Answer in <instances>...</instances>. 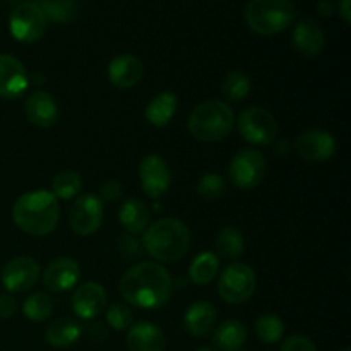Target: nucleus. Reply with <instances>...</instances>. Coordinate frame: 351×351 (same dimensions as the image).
<instances>
[{
    "label": "nucleus",
    "instance_id": "obj_24",
    "mask_svg": "<svg viewBox=\"0 0 351 351\" xmlns=\"http://www.w3.org/2000/svg\"><path fill=\"white\" fill-rule=\"evenodd\" d=\"M45 338L55 348H69L81 338V328L71 319H57L48 326Z\"/></svg>",
    "mask_w": 351,
    "mask_h": 351
},
{
    "label": "nucleus",
    "instance_id": "obj_26",
    "mask_svg": "<svg viewBox=\"0 0 351 351\" xmlns=\"http://www.w3.org/2000/svg\"><path fill=\"white\" fill-rule=\"evenodd\" d=\"M216 252L226 259H237L245 250V239H243L242 232L235 226H225L221 232L216 235L215 240Z\"/></svg>",
    "mask_w": 351,
    "mask_h": 351
},
{
    "label": "nucleus",
    "instance_id": "obj_36",
    "mask_svg": "<svg viewBox=\"0 0 351 351\" xmlns=\"http://www.w3.org/2000/svg\"><path fill=\"white\" fill-rule=\"evenodd\" d=\"M123 195V185L119 180H108L101 187V197L106 202L119 201Z\"/></svg>",
    "mask_w": 351,
    "mask_h": 351
},
{
    "label": "nucleus",
    "instance_id": "obj_41",
    "mask_svg": "<svg viewBox=\"0 0 351 351\" xmlns=\"http://www.w3.org/2000/svg\"><path fill=\"white\" fill-rule=\"evenodd\" d=\"M197 351H216V350H213V348H201V350H197Z\"/></svg>",
    "mask_w": 351,
    "mask_h": 351
},
{
    "label": "nucleus",
    "instance_id": "obj_34",
    "mask_svg": "<svg viewBox=\"0 0 351 351\" xmlns=\"http://www.w3.org/2000/svg\"><path fill=\"white\" fill-rule=\"evenodd\" d=\"M106 322L112 329L117 331H123V329L130 328L132 326V312L129 307L122 304H113L110 305L108 311H106Z\"/></svg>",
    "mask_w": 351,
    "mask_h": 351
},
{
    "label": "nucleus",
    "instance_id": "obj_42",
    "mask_svg": "<svg viewBox=\"0 0 351 351\" xmlns=\"http://www.w3.org/2000/svg\"><path fill=\"white\" fill-rule=\"evenodd\" d=\"M343 351H348V350H343Z\"/></svg>",
    "mask_w": 351,
    "mask_h": 351
},
{
    "label": "nucleus",
    "instance_id": "obj_27",
    "mask_svg": "<svg viewBox=\"0 0 351 351\" xmlns=\"http://www.w3.org/2000/svg\"><path fill=\"white\" fill-rule=\"evenodd\" d=\"M219 271V259L213 252H202L192 261L189 276L195 285H209Z\"/></svg>",
    "mask_w": 351,
    "mask_h": 351
},
{
    "label": "nucleus",
    "instance_id": "obj_35",
    "mask_svg": "<svg viewBox=\"0 0 351 351\" xmlns=\"http://www.w3.org/2000/svg\"><path fill=\"white\" fill-rule=\"evenodd\" d=\"M281 351H317L314 343L305 336H290L281 345Z\"/></svg>",
    "mask_w": 351,
    "mask_h": 351
},
{
    "label": "nucleus",
    "instance_id": "obj_25",
    "mask_svg": "<svg viewBox=\"0 0 351 351\" xmlns=\"http://www.w3.org/2000/svg\"><path fill=\"white\" fill-rule=\"evenodd\" d=\"M247 339L245 324L239 321H225L215 331L213 341L223 351H237L243 346Z\"/></svg>",
    "mask_w": 351,
    "mask_h": 351
},
{
    "label": "nucleus",
    "instance_id": "obj_14",
    "mask_svg": "<svg viewBox=\"0 0 351 351\" xmlns=\"http://www.w3.org/2000/svg\"><path fill=\"white\" fill-rule=\"evenodd\" d=\"M29 86V75L19 58L0 55V98L16 99Z\"/></svg>",
    "mask_w": 351,
    "mask_h": 351
},
{
    "label": "nucleus",
    "instance_id": "obj_4",
    "mask_svg": "<svg viewBox=\"0 0 351 351\" xmlns=\"http://www.w3.org/2000/svg\"><path fill=\"white\" fill-rule=\"evenodd\" d=\"M235 115L225 101L209 99L195 106L189 117V132L204 143H218L232 132Z\"/></svg>",
    "mask_w": 351,
    "mask_h": 351
},
{
    "label": "nucleus",
    "instance_id": "obj_32",
    "mask_svg": "<svg viewBox=\"0 0 351 351\" xmlns=\"http://www.w3.org/2000/svg\"><path fill=\"white\" fill-rule=\"evenodd\" d=\"M51 311H53V304H51V298L47 293H33L29 298H26L23 305V312L29 321L33 322H41L45 319L50 317Z\"/></svg>",
    "mask_w": 351,
    "mask_h": 351
},
{
    "label": "nucleus",
    "instance_id": "obj_9",
    "mask_svg": "<svg viewBox=\"0 0 351 351\" xmlns=\"http://www.w3.org/2000/svg\"><path fill=\"white\" fill-rule=\"evenodd\" d=\"M266 175V158L257 149H243L232 160L228 177L235 187L242 191L256 189Z\"/></svg>",
    "mask_w": 351,
    "mask_h": 351
},
{
    "label": "nucleus",
    "instance_id": "obj_13",
    "mask_svg": "<svg viewBox=\"0 0 351 351\" xmlns=\"http://www.w3.org/2000/svg\"><path fill=\"white\" fill-rule=\"evenodd\" d=\"M295 149L305 161L321 163V161L329 160L335 154L336 141L326 130H305L295 141Z\"/></svg>",
    "mask_w": 351,
    "mask_h": 351
},
{
    "label": "nucleus",
    "instance_id": "obj_33",
    "mask_svg": "<svg viewBox=\"0 0 351 351\" xmlns=\"http://www.w3.org/2000/svg\"><path fill=\"white\" fill-rule=\"evenodd\" d=\"M225 180H223L221 175L218 173H206L204 177H201L197 184V192L199 195H202L204 199H218L225 194Z\"/></svg>",
    "mask_w": 351,
    "mask_h": 351
},
{
    "label": "nucleus",
    "instance_id": "obj_17",
    "mask_svg": "<svg viewBox=\"0 0 351 351\" xmlns=\"http://www.w3.org/2000/svg\"><path fill=\"white\" fill-rule=\"evenodd\" d=\"M144 75V65L136 55H119L108 65V79L115 88L129 89L139 84Z\"/></svg>",
    "mask_w": 351,
    "mask_h": 351
},
{
    "label": "nucleus",
    "instance_id": "obj_8",
    "mask_svg": "<svg viewBox=\"0 0 351 351\" xmlns=\"http://www.w3.org/2000/svg\"><path fill=\"white\" fill-rule=\"evenodd\" d=\"M239 132L249 143L256 146H267L278 136V122L269 110L263 106H249L237 120Z\"/></svg>",
    "mask_w": 351,
    "mask_h": 351
},
{
    "label": "nucleus",
    "instance_id": "obj_29",
    "mask_svg": "<svg viewBox=\"0 0 351 351\" xmlns=\"http://www.w3.org/2000/svg\"><path fill=\"white\" fill-rule=\"evenodd\" d=\"M81 187V175L77 171L64 170L55 175L53 182H51V191H53L51 194L58 199H72L79 194Z\"/></svg>",
    "mask_w": 351,
    "mask_h": 351
},
{
    "label": "nucleus",
    "instance_id": "obj_1",
    "mask_svg": "<svg viewBox=\"0 0 351 351\" xmlns=\"http://www.w3.org/2000/svg\"><path fill=\"white\" fill-rule=\"evenodd\" d=\"M171 278L158 263H139L123 273L120 293L123 300L137 308H160L171 297Z\"/></svg>",
    "mask_w": 351,
    "mask_h": 351
},
{
    "label": "nucleus",
    "instance_id": "obj_5",
    "mask_svg": "<svg viewBox=\"0 0 351 351\" xmlns=\"http://www.w3.org/2000/svg\"><path fill=\"white\" fill-rule=\"evenodd\" d=\"M297 9L291 0H249L245 21L250 29L263 36H271L291 26Z\"/></svg>",
    "mask_w": 351,
    "mask_h": 351
},
{
    "label": "nucleus",
    "instance_id": "obj_22",
    "mask_svg": "<svg viewBox=\"0 0 351 351\" xmlns=\"http://www.w3.org/2000/svg\"><path fill=\"white\" fill-rule=\"evenodd\" d=\"M151 211L146 202L141 199H129L119 209V221L125 228V232L132 235H139L149 225Z\"/></svg>",
    "mask_w": 351,
    "mask_h": 351
},
{
    "label": "nucleus",
    "instance_id": "obj_16",
    "mask_svg": "<svg viewBox=\"0 0 351 351\" xmlns=\"http://www.w3.org/2000/svg\"><path fill=\"white\" fill-rule=\"evenodd\" d=\"M79 278H81V267L75 261L69 259V257H58L53 263L47 266L43 273L45 287L50 288L51 291H67L77 285Z\"/></svg>",
    "mask_w": 351,
    "mask_h": 351
},
{
    "label": "nucleus",
    "instance_id": "obj_18",
    "mask_svg": "<svg viewBox=\"0 0 351 351\" xmlns=\"http://www.w3.org/2000/svg\"><path fill=\"white\" fill-rule=\"evenodd\" d=\"M167 339L165 332L153 322H139L130 326L127 332L129 351H163Z\"/></svg>",
    "mask_w": 351,
    "mask_h": 351
},
{
    "label": "nucleus",
    "instance_id": "obj_30",
    "mask_svg": "<svg viewBox=\"0 0 351 351\" xmlns=\"http://www.w3.org/2000/svg\"><path fill=\"white\" fill-rule=\"evenodd\" d=\"M285 324L276 314H264L256 322V335L263 343L273 345L283 338Z\"/></svg>",
    "mask_w": 351,
    "mask_h": 351
},
{
    "label": "nucleus",
    "instance_id": "obj_15",
    "mask_svg": "<svg viewBox=\"0 0 351 351\" xmlns=\"http://www.w3.org/2000/svg\"><path fill=\"white\" fill-rule=\"evenodd\" d=\"M106 297L105 288L99 283H84L81 287H77V290L72 295V311L75 312V315L81 319H95L105 311Z\"/></svg>",
    "mask_w": 351,
    "mask_h": 351
},
{
    "label": "nucleus",
    "instance_id": "obj_12",
    "mask_svg": "<svg viewBox=\"0 0 351 351\" xmlns=\"http://www.w3.org/2000/svg\"><path fill=\"white\" fill-rule=\"evenodd\" d=\"M139 177L143 184V191L151 199H158L171 185V171L167 161L158 154H147L139 165Z\"/></svg>",
    "mask_w": 351,
    "mask_h": 351
},
{
    "label": "nucleus",
    "instance_id": "obj_23",
    "mask_svg": "<svg viewBox=\"0 0 351 351\" xmlns=\"http://www.w3.org/2000/svg\"><path fill=\"white\" fill-rule=\"evenodd\" d=\"M177 96L170 91H163L151 99L149 105L146 106L144 115H146V120L151 125L165 127L173 119L175 112H177Z\"/></svg>",
    "mask_w": 351,
    "mask_h": 351
},
{
    "label": "nucleus",
    "instance_id": "obj_31",
    "mask_svg": "<svg viewBox=\"0 0 351 351\" xmlns=\"http://www.w3.org/2000/svg\"><path fill=\"white\" fill-rule=\"evenodd\" d=\"M250 89H252V82H250L249 75L239 71L230 72L221 86L223 95L228 99H232V101H242L243 98H247Z\"/></svg>",
    "mask_w": 351,
    "mask_h": 351
},
{
    "label": "nucleus",
    "instance_id": "obj_39",
    "mask_svg": "<svg viewBox=\"0 0 351 351\" xmlns=\"http://www.w3.org/2000/svg\"><path fill=\"white\" fill-rule=\"evenodd\" d=\"M332 12H335V3L328 2V0H322V2H319V14L321 16H332Z\"/></svg>",
    "mask_w": 351,
    "mask_h": 351
},
{
    "label": "nucleus",
    "instance_id": "obj_28",
    "mask_svg": "<svg viewBox=\"0 0 351 351\" xmlns=\"http://www.w3.org/2000/svg\"><path fill=\"white\" fill-rule=\"evenodd\" d=\"M38 5L47 19L53 23H71L79 14V0H40Z\"/></svg>",
    "mask_w": 351,
    "mask_h": 351
},
{
    "label": "nucleus",
    "instance_id": "obj_19",
    "mask_svg": "<svg viewBox=\"0 0 351 351\" xmlns=\"http://www.w3.org/2000/svg\"><path fill=\"white\" fill-rule=\"evenodd\" d=\"M26 115L31 123L48 129L57 123L58 106L48 93L33 91L26 99Z\"/></svg>",
    "mask_w": 351,
    "mask_h": 351
},
{
    "label": "nucleus",
    "instance_id": "obj_7",
    "mask_svg": "<svg viewBox=\"0 0 351 351\" xmlns=\"http://www.w3.org/2000/svg\"><path fill=\"white\" fill-rule=\"evenodd\" d=\"M48 19L41 7L34 2H24L10 12V34L21 43H36L47 31Z\"/></svg>",
    "mask_w": 351,
    "mask_h": 351
},
{
    "label": "nucleus",
    "instance_id": "obj_10",
    "mask_svg": "<svg viewBox=\"0 0 351 351\" xmlns=\"http://www.w3.org/2000/svg\"><path fill=\"white\" fill-rule=\"evenodd\" d=\"M105 218V209H103L101 199L96 195L84 194L74 201L69 211V223L71 228L77 235L88 237L99 230Z\"/></svg>",
    "mask_w": 351,
    "mask_h": 351
},
{
    "label": "nucleus",
    "instance_id": "obj_3",
    "mask_svg": "<svg viewBox=\"0 0 351 351\" xmlns=\"http://www.w3.org/2000/svg\"><path fill=\"white\" fill-rule=\"evenodd\" d=\"M144 249L160 263H177L191 249V232L175 218L158 219L144 233Z\"/></svg>",
    "mask_w": 351,
    "mask_h": 351
},
{
    "label": "nucleus",
    "instance_id": "obj_21",
    "mask_svg": "<svg viewBox=\"0 0 351 351\" xmlns=\"http://www.w3.org/2000/svg\"><path fill=\"white\" fill-rule=\"evenodd\" d=\"M216 322V308L209 302H195L187 308L184 317L185 329L192 336H206Z\"/></svg>",
    "mask_w": 351,
    "mask_h": 351
},
{
    "label": "nucleus",
    "instance_id": "obj_11",
    "mask_svg": "<svg viewBox=\"0 0 351 351\" xmlns=\"http://www.w3.org/2000/svg\"><path fill=\"white\" fill-rule=\"evenodd\" d=\"M40 278V264L33 257H16L2 269V283L10 293H23L31 290Z\"/></svg>",
    "mask_w": 351,
    "mask_h": 351
},
{
    "label": "nucleus",
    "instance_id": "obj_37",
    "mask_svg": "<svg viewBox=\"0 0 351 351\" xmlns=\"http://www.w3.org/2000/svg\"><path fill=\"white\" fill-rule=\"evenodd\" d=\"M16 300L10 295H0V319H9L16 314Z\"/></svg>",
    "mask_w": 351,
    "mask_h": 351
},
{
    "label": "nucleus",
    "instance_id": "obj_2",
    "mask_svg": "<svg viewBox=\"0 0 351 351\" xmlns=\"http://www.w3.org/2000/svg\"><path fill=\"white\" fill-rule=\"evenodd\" d=\"M60 218L57 197L48 191H34L21 195L12 208V219L17 228L33 237L53 232Z\"/></svg>",
    "mask_w": 351,
    "mask_h": 351
},
{
    "label": "nucleus",
    "instance_id": "obj_40",
    "mask_svg": "<svg viewBox=\"0 0 351 351\" xmlns=\"http://www.w3.org/2000/svg\"><path fill=\"white\" fill-rule=\"evenodd\" d=\"M288 149H290V146H288L287 141H278V143L274 144V151H276L278 154H287Z\"/></svg>",
    "mask_w": 351,
    "mask_h": 351
},
{
    "label": "nucleus",
    "instance_id": "obj_20",
    "mask_svg": "<svg viewBox=\"0 0 351 351\" xmlns=\"http://www.w3.org/2000/svg\"><path fill=\"white\" fill-rule=\"evenodd\" d=\"M326 45V34L315 21L304 19L293 31V47L305 57H315Z\"/></svg>",
    "mask_w": 351,
    "mask_h": 351
},
{
    "label": "nucleus",
    "instance_id": "obj_38",
    "mask_svg": "<svg viewBox=\"0 0 351 351\" xmlns=\"http://www.w3.org/2000/svg\"><path fill=\"white\" fill-rule=\"evenodd\" d=\"M338 12L339 16L343 17L346 24L351 23V0H341L338 5Z\"/></svg>",
    "mask_w": 351,
    "mask_h": 351
},
{
    "label": "nucleus",
    "instance_id": "obj_6",
    "mask_svg": "<svg viewBox=\"0 0 351 351\" xmlns=\"http://www.w3.org/2000/svg\"><path fill=\"white\" fill-rule=\"evenodd\" d=\"M256 285V273L249 264L233 263L219 276L218 293L228 304H243L254 295Z\"/></svg>",
    "mask_w": 351,
    "mask_h": 351
}]
</instances>
